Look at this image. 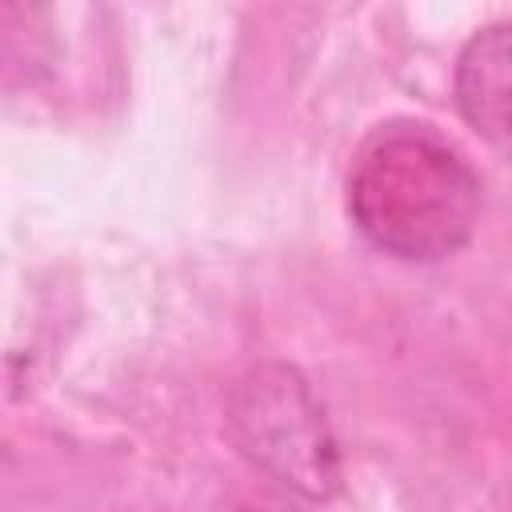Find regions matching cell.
<instances>
[{
	"label": "cell",
	"instance_id": "cell-1",
	"mask_svg": "<svg viewBox=\"0 0 512 512\" xmlns=\"http://www.w3.org/2000/svg\"><path fill=\"white\" fill-rule=\"evenodd\" d=\"M348 216L384 256L440 264L480 220V176L432 124L392 120L372 128L348 168Z\"/></svg>",
	"mask_w": 512,
	"mask_h": 512
},
{
	"label": "cell",
	"instance_id": "cell-4",
	"mask_svg": "<svg viewBox=\"0 0 512 512\" xmlns=\"http://www.w3.org/2000/svg\"><path fill=\"white\" fill-rule=\"evenodd\" d=\"M216 512H308V508H300L288 492H264V488H252V492H232Z\"/></svg>",
	"mask_w": 512,
	"mask_h": 512
},
{
	"label": "cell",
	"instance_id": "cell-2",
	"mask_svg": "<svg viewBox=\"0 0 512 512\" xmlns=\"http://www.w3.org/2000/svg\"><path fill=\"white\" fill-rule=\"evenodd\" d=\"M224 420L240 456L288 496L324 504L340 492V444L300 368L284 360L248 368L228 388Z\"/></svg>",
	"mask_w": 512,
	"mask_h": 512
},
{
	"label": "cell",
	"instance_id": "cell-3",
	"mask_svg": "<svg viewBox=\"0 0 512 512\" xmlns=\"http://www.w3.org/2000/svg\"><path fill=\"white\" fill-rule=\"evenodd\" d=\"M452 96L468 128L492 144H512V24H484L464 40Z\"/></svg>",
	"mask_w": 512,
	"mask_h": 512
}]
</instances>
